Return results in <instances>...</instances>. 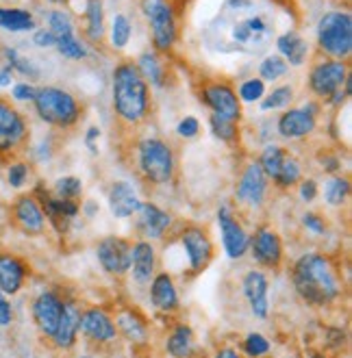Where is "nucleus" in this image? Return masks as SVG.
Here are the masks:
<instances>
[{
	"instance_id": "1",
	"label": "nucleus",
	"mask_w": 352,
	"mask_h": 358,
	"mask_svg": "<svg viewBox=\"0 0 352 358\" xmlns=\"http://www.w3.org/2000/svg\"><path fill=\"white\" fill-rule=\"evenodd\" d=\"M289 278H292L296 296L311 308L335 306L346 296L342 267L324 252L300 255L289 269Z\"/></svg>"
},
{
	"instance_id": "2",
	"label": "nucleus",
	"mask_w": 352,
	"mask_h": 358,
	"mask_svg": "<svg viewBox=\"0 0 352 358\" xmlns=\"http://www.w3.org/2000/svg\"><path fill=\"white\" fill-rule=\"evenodd\" d=\"M111 102L118 120L127 126H137L150 113V85L133 61H122L111 76Z\"/></svg>"
},
{
	"instance_id": "3",
	"label": "nucleus",
	"mask_w": 352,
	"mask_h": 358,
	"mask_svg": "<svg viewBox=\"0 0 352 358\" xmlns=\"http://www.w3.org/2000/svg\"><path fill=\"white\" fill-rule=\"evenodd\" d=\"M135 165L146 182L168 185L176 174L174 148L161 137H146L135 145Z\"/></svg>"
},
{
	"instance_id": "4",
	"label": "nucleus",
	"mask_w": 352,
	"mask_h": 358,
	"mask_svg": "<svg viewBox=\"0 0 352 358\" xmlns=\"http://www.w3.org/2000/svg\"><path fill=\"white\" fill-rule=\"evenodd\" d=\"M35 113L39 115L41 122H46L48 126L55 129H72L83 117V104L76 100L74 94L68 90H61L55 85L39 87L33 98Z\"/></svg>"
},
{
	"instance_id": "5",
	"label": "nucleus",
	"mask_w": 352,
	"mask_h": 358,
	"mask_svg": "<svg viewBox=\"0 0 352 358\" xmlns=\"http://www.w3.org/2000/svg\"><path fill=\"white\" fill-rule=\"evenodd\" d=\"M318 48L335 61L352 55V15L350 11H328L318 22Z\"/></svg>"
},
{
	"instance_id": "6",
	"label": "nucleus",
	"mask_w": 352,
	"mask_h": 358,
	"mask_svg": "<svg viewBox=\"0 0 352 358\" xmlns=\"http://www.w3.org/2000/svg\"><path fill=\"white\" fill-rule=\"evenodd\" d=\"M141 11L150 27L157 52H170L178 41V24L170 0H141Z\"/></svg>"
},
{
	"instance_id": "7",
	"label": "nucleus",
	"mask_w": 352,
	"mask_h": 358,
	"mask_svg": "<svg viewBox=\"0 0 352 358\" xmlns=\"http://www.w3.org/2000/svg\"><path fill=\"white\" fill-rule=\"evenodd\" d=\"M178 243L188 257V278L202 273L216 259V245L209 230L200 224H185L178 233Z\"/></svg>"
},
{
	"instance_id": "8",
	"label": "nucleus",
	"mask_w": 352,
	"mask_h": 358,
	"mask_svg": "<svg viewBox=\"0 0 352 358\" xmlns=\"http://www.w3.org/2000/svg\"><path fill=\"white\" fill-rule=\"evenodd\" d=\"M78 334L83 336V341L90 345H96V348L113 345L120 339L115 324H113V315L100 306L83 308Z\"/></svg>"
},
{
	"instance_id": "9",
	"label": "nucleus",
	"mask_w": 352,
	"mask_h": 358,
	"mask_svg": "<svg viewBox=\"0 0 352 358\" xmlns=\"http://www.w3.org/2000/svg\"><path fill=\"white\" fill-rule=\"evenodd\" d=\"M33 196L41 204V210H44V215H46V224H50L59 235H66L70 230V224L80 213V202L57 198L50 189H46L41 182L33 189Z\"/></svg>"
},
{
	"instance_id": "10",
	"label": "nucleus",
	"mask_w": 352,
	"mask_h": 358,
	"mask_svg": "<svg viewBox=\"0 0 352 358\" xmlns=\"http://www.w3.org/2000/svg\"><path fill=\"white\" fill-rule=\"evenodd\" d=\"M64 302H66V298L55 289L39 291L37 296L33 298V302H31L33 324H35L37 332L44 336L46 341H50L55 336V332H57L61 313H64Z\"/></svg>"
},
{
	"instance_id": "11",
	"label": "nucleus",
	"mask_w": 352,
	"mask_h": 358,
	"mask_svg": "<svg viewBox=\"0 0 352 358\" xmlns=\"http://www.w3.org/2000/svg\"><path fill=\"white\" fill-rule=\"evenodd\" d=\"M350 76L348 61H335V59H322L309 72V90L318 98H330L337 90L346 85Z\"/></svg>"
},
{
	"instance_id": "12",
	"label": "nucleus",
	"mask_w": 352,
	"mask_h": 358,
	"mask_svg": "<svg viewBox=\"0 0 352 358\" xmlns=\"http://www.w3.org/2000/svg\"><path fill=\"white\" fill-rule=\"evenodd\" d=\"M216 217H218L222 248L226 252V257L233 261L244 259L248 255V250H251V235H248L244 224L235 217V210L229 204H222Z\"/></svg>"
},
{
	"instance_id": "13",
	"label": "nucleus",
	"mask_w": 352,
	"mask_h": 358,
	"mask_svg": "<svg viewBox=\"0 0 352 358\" xmlns=\"http://www.w3.org/2000/svg\"><path fill=\"white\" fill-rule=\"evenodd\" d=\"M131 252H133V241L118 235L102 237L96 243V259L100 267L113 278H122L131 271Z\"/></svg>"
},
{
	"instance_id": "14",
	"label": "nucleus",
	"mask_w": 352,
	"mask_h": 358,
	"mask_svg": "<svg viewBox=\"0 0 352 358\" xmlns=\"http://www.w3.org/2000/svg\"><path fill=\"white\" fill-rule=\"evenodd\" d=\"M29 139L27 117L11 102L0 98V155H13L24 148Z\"/></svg>"
},
{
	"instance_id": "15",
	"label": "nucleus",
	"mask_w": 352,
	"mask_h": 358,
	"mask_svg": "<svg viewBox=\"0 0 352 358\" xmlns=\"http://www.w3.org/2000/svg\"><path fill=\"white\" fill-rule=\"evenodd\" d=\"M255 263L265 269H279L285 259V248L279 230L270 224H261L251 235V250Z\"/></svg>"
},
{
	"instance_id": "16",
	"label": "nucleus",
	"mask_w": 352,
	"mask_h": 358,
	"mask_svg": "<svg viewBox=\"0 0 352 358\" xmlns=\"http://www.w3.org/2000/svg\"><path fill=\"white\" fill-rule=\"evenodd\" d=\"M9 217H11V224L22 235L39 237V235H44V230H46V215L33 194H20L11 202Z\"/></svg>"
},
{
	"instance_id": "17",
	"label": "nucleus",
	"mask_w": 352,
	"mask_h": 358,
	"mask_svg": "<svg viewBox=\"0 0 352 358\" xmlns=\"http://www.w3.org/2000/svg\"><path fill=\"white\" fill-rule=\"evenodd\" d=\"M267 187H270V180L263 174L261 165L257 161H251L241 170L239 180L235 185V200L246 208H261L265 204Z\"/></svg>"
},
{
	"instance_id": "18",
	"label": "nucleus",
	"mask_w": 352,
	"mask_h": 358,
	"mask_svg": "<svg viewBox=\"0 0 352 358\" xmlns=\"http://www.w3.org/2000/svg\"><path fill=\"white\" fill-rule=\"evenodd\" d=\"M200 98L206 107L213 111L211 115L231 120V122L241 120V100L237 98V92L229 85V83H222V80L206 83L200 92Z\"/></svg>"
},
{
	"instance_id": "19",
	"label": "nucleus",
	"mask_w": 352,
	"mask_h": 358,
	"mask_svg": "<svg viewBox=\"0 0 352 358\" xmlns=\"http://www.w3.org/2000/svg\"><path fill=\"white\" fill-rule=\"evenodd\" d=\"M241 293L251 313L259 322L270 315V278L263 269H248L241 276Z\"/></svg>"
},
{
	"instance_id": "20",
	"label": "nucleus",
	"mask_w": 352,
	"mask_h": 358,
	"mask_svg": "<svg viewBox=\"0 0 352 358\" xmlns=\"http://www.w3.org/2000/svg\"><path fill=\"white\" fill-rule=\"evenodd\" d=\"M172 228V215L155 202H141L135 210V230L141 239L161 241Z\"/></svg>"
},
{
	"instance_id": "21",
	"label": "nucleus",
	"mask_w": 352,
	"mask_h": 358,
	"mask_svg": "<svg viewBox=\"0 0 352 358\" xmlns=\"http://www.w3.org/2000/svg\"><path fill=\"white\" fill-rule=\"evenodd\" d=\"M318 111L320 107L314 102L298 109H289L279 117V135L283 139H304L318 129Z\"/></svg>"
},
{
	"instance_id": "22",
	"label": "nucleus",
	"mask_w": 352,
	"mask_h": 358,
	"mask_svg": "<svg viewBox=\"0 0 352 358\" xmlns=\"http://www.w3.org/2000/svg\"><path fill=\"white\" fill-rule=\"evenodd\" d=\"M80 315L83 306L74 298H66L64 302V313H61V320L57 326L55 336L48 341L55 350L59 352H70L76 341H78V328H80Z\"/></svg>"
},
{
	"instance_id": "23",
	"label": "nucleus",
	"mask_w": 352,
	"mask_h": 358,
	"mask_svg": "<svg viewBox=\"0 0 352 358\" xmlns=\"http://www.w3.org/2000/svg\"><path fill=\"white\" fill-rule=\"evenodd\" d=\"M115 330H118V336L124 339L127 343H131L133 348H143L148 345L150 341V326H148V320L143 317L141 313H137L135 308L127 306V308H120L115 313Z\"/></svg>"
},
{
	"instance_id": "24",
	"label": "nucleus",
	"mask_w": 352,
	"mask_h": 358,
	"mask_svg": "<svg viewBox=\"0 0 352 358\" xmlns=\"http://www.w3.org/2000/svg\"><path fill=\"white\" fill-rule=\"evenodd\" d=\"M131 276L137 287H146L157 273V248L153 241L139 239L133 243L131 252Z\"/></svg>"
},
{
	"instance_id": "25",
	"label": "nucleus",
	"mask_w": 352,
	"mask_h": 358,
	"mask_svg": "<svg viewBox=\"0 0 352 358\" xmlns=\"http://www.w3.org/2000/svg\"><path fill=\"white\" fill-rule=\"evenodd\" d=\"M148 296H150L153 306L163 315H174L181 308L178 289H176V282L170 271L155 273V278L150 280Z\"/></svg>"
},
{
	"instance_id": "26",
	"label": "nucleus",
	"mask_w": 352,
	"mask_h": 358,
	"mask_svg": "<svg viewBox=\"0 0 352 358\" xmlns=\"http://www.w3.org/2000/svg\"><path fill=\"white\" fill-rule=\"evenodd\" d=\"M29 271V265L20 257L11 255V252H0V291L5 296H15L22 291Z\"/></svg>"
},
{
	"instance_id": "27",
	"label": "nucleus",
	"mask_w": 352,
	"mask_h": 358,
	"mask_svg": "<svg viewBox=\"0 0 352 358\" xmlns=\"http://www.w3.org/2000/svg\"><path fill=\"white\" fill-rule=\"evenodd\" d=\"M107 200H109L111 215L118 220L133 217L135 210L141 204V200L137 196V189L129 180H113L107 192Z\"/></svg>"
},
{
	"instance_id": "28",
	"label": "nucleus",
	"mask_w": 352,
	"mask_h": 358,
	"mask_svg": "<svg viewBox=\"0 0 352 358\" xmlns=\"http://www.w3.org/2000/svg\"><path fill=\"white\" fill-rule=\"evenodd\" d=\"M165 352L170 358H194L196 354V334L190 324L176 322L168 336H165Z\"/></svg>"
},
{
	"instance_id": "29",
	"label": "nucleus",
	"mask_w": 352,
	"mask_h": 358,
	"mask_svg": "<svg viewBox=\"0 0 352 358\" xmlns=\"http://www.w3.org/2000/svg\"><path fill=\"white\" fill-rule=\"evenodd\" d=\"M276 48H279V55L287 61V66H304L307 63V57H309V44L304 41L302 35H298L296 31H289V33H283L279 39H276Z\"/></svg>"
},
{
	"instance_id": "30",
	"label": "nucleus",
	"mask_w": 352,
	"mask_h": 358,
	"mask_svg": "<svg viewBox=\"0 0 352 358\" xmlns=\"http://www.w3.org/2000/svg\"><path fill=\"white\" fill-rule=\"evenodd\" d=\"M135 66H137L139 74L146 78L148 85H155L159 90L168 87V72H165L163 63H161V57L157 52H150V50L141 52Z\"/></svg>"
},
{
	"instance_id": "31",
	"label": "nucleus",
	"mask_w": 352,
	"mask_h": 358,
	"mask_svg": "<svg viewBox=\"0 0 352 358\" xmlns=\"http://www.w3.org/2000/svg\"><path fill=\"white\" fill-rule=\"evenodd\" d=\"M85 37L92 41V44H100L102 37H105V5L102 0H87L85 3Z\"/></svg>"
},
{
	"instance_id": "32",
	"label": "nucleus",
	"mask_w": 352,
	"mask_h": 358,
	"mask_svg": "<svg viewBox=\"0 0 352 358\" xmlns=\"http://www.w3.org/2000/svg\"><path fill=\"white\" fill-rule=\"evenodd\" d=\"M0 29L9 33H27L35 31V17L27 9H9L0 7Z\"/></svg>"
},
{
	"instance_id": "33",
	"label": "nucleus",
	"mask_w": 352,
	"mask_h": 358,
	"mask_svg": "<svg viewBox=\"0 0 352 358\" xmlns=\"http://www.w3.org/2000/svg\"><path fill=\"white\" fill-rule=\"evenodd\" d=\"M133 35V24L127 13H115L111 20V29H109V41L113 50H124L129 46Z\"/></svg>"
},
{
	"instance_id": "34",
	"label": "nucleus",
	"mask_w": 352,
	"mask_h": 358,
	"mask_svg": "<svg viewBox=\"0 0 352 358\" xmlns=\"http://www.w3.org/2000/svg\"><path fill=\"white\" fill-rule=\"evenodd\" d=\"M350 198V180L346 176H333L324 185V200L328 206H344Z\"/></svg>"
},
{
	"instance_id": "35",
	"label": "nucleus",
	"mask_w": 352,
	"mask_h": 358,
	"mask_svg": "<svg viewBox=\"0 0 352 358\" xmlns=\"http://www.w3.org/2000/svg\"><path fill=\"white\" fill-rule=\"evenodd\" d=\"M239 350H241V354L246 358H267L272 352V343H270V339H267L265 334L253 330V332H248L244 336Z\"/></svg>"
},
{
	"instance_id": "36",
	"label": "nucleus",
	"mask_w": 352,
	"mask_h": 358,
	"mask_svg": "<svg viewBox=\"0 0 352 358\" xmlns=\"http://www.w3.org/2000/svg\"><path fill=\"white\" fill-rule=\"evenodd\" d=\"M48 31L55 35V39H64V37L76 35L72 15L68 11H64V9H52L48 13Z\"/></svg>"
},
{
	"instance_id": "37",
	"label": "nucleus",
	"mask_w": 352,
	"mask_h": 358,
	"mask_svg": "<svg viewBox=\"0 0 352 358\" xmlns=\"http://www.w3.org/2000/svg\"><path fill=\"white\" fill-rule=\"evenodd\" d=\"M50 192L57 198L78 202L80 196H83V180L78 176H61V178H57V182H55V187L50 189Z\"/></svg>"
},
{
	"instance_id": "38",
	"label": "nucleus",
	"mask_w": 352,
	"mask_h": 358,
	"mask_svg": "<svg viewBox=\"0 0 352 358\" xmlns=\"http://www.w3.org/2000/svg\"><path fill=\"white\" fill-rule=\"evenodd\" d=\"M287 72H289V66H287V61L281 55H270V57H265L259 63V76H261L263 83L265 80H279Z\"/></svg>"
},
{
	"instance_id": "39",
	"label": "nucleus",
	"mask_w": 352,
	"mask_h": 358,
	"mask_svg": "<svg viewBox=\"0 0 352 358\" xmlns=\"http://www.w3.org/2000/svg\"><path fill=\"white\" fill-rule=\"evenodd\" d=\"M292 100H294V87L283 85V87H276L272 94H265L259 102H261V111H276V109L289 107Z\"/></svg>"
},
{
	"instance_id": "40",
	"label": "nucleus",
	"mask_w": 352,
	"mask_h": 358,
	"mask_svg": "<svg viewBox=\"0 0 352 358\" xmlns=\"http://www.w3.org/2000/svg\"><path fill=\"white\" fill-rule=\"evenodd\" d=\"M209 124H211L213 135L220 141H224V143H237V139H239V122H231V120L211 115L209 117Z\"/></svg>"
},
{
	"instance_id": "41",
	"label": "nucleus",
	"mask_w": 352,
	"mask_h": 358,
	"mask_svg": "<svg viewBox=\"0 0 352 358\" xmlns=\"http://www.w3.org/2000/svg\"><path fill=\"white\" fill-rule=\"evenodd\" d=\"M55 48L59 50L61 57H66L70 61H80L87 57V48L85 44L76 37V35H70V37H64V39H57Z\"/></svg>"
},
{
	"instance_id": "42",
	"label": "nucleus",
	"mask_w": 352,
	"mask_h": 358,
	"mask_svg": "<svg viewBox=\"0 0 352 358\" xmlns=\"http://www.w3.org/2000/svg\"><path fill=\"white\" fill-rule=\"evenodd\" d=\"M265 96V83L261 78H248L244 80L239 90H237V98L241 102H259Z\"/></svg>"
},
{
	"instance_id": "43",
	"label": "nucleus",
	"mask_w": 352,
	"mask_h": 358,
	"mask_svg": "<svg viewBox=\"0 0 352 358\" xmlns=\"http://www.w3.org/2000/svg\"><path fill=\"white\" fill-rule=\"evenodd\" d=\"M5 57L9 61V68L13 72H20L22 76H31V78H39V70L33 66V63L27 59V57H20L17 50L13 48H5Z\"/></svg>"
},
{
	"instance_id": "44",
	"label": "nucleus",
	"mask_w": 352,
	"mask_h": 358,
	"mask_svg": "<svg viewBox=\"0 0 352 358\" xmlns=\"http://www.w3.org/2000/svg\"><path fill=\"white\" fill-rule=\"evenodd\" d=\"M300 224H302V228L307 230V233H311L316 237L328 235V222L320 213H316V210H307V213H302Z\"/></svg>"
},
{
	"instance_id": "45",
	"label": "nucleus",
	"mask_w": 352,
	"mask_h": 358,
	"mask_svg": "<svg viewBox=\"0 0 352 358\" xmlns=\"http://www.w3.org/2000/svg\"><path fill=\"white\" fill-rule=\"evenodd\" d=\"M29 176H31V167L24 161H13L7 167V182L13 189H22L29 182Z\"/></svg>"
},
{
	"instance_id": "46",
	"label": "nucleus",
	"mask_w": 352,
	"mask_h": 358,
	"mask_svg": "<svg viewBox=\"0 0 352 358\" xmlns=\"http://www.w3.org/2000/svg\"><path fill=\"white\" fill-rule=\"evenodd\" d=\"M176 133H178V137H183V139H194V137L200 133V122H198V117H194V115L183 117V120L176 124Z\"/></svg>"
},
{
	"instance_id": "47",
	"label": "nucleus",
	"mask_w": 352,
	"mask_h": 358,
	"mask_svg": "<svg viewBox=\"0 0 352 358\" xmlns=\"http://www.w3.org/2000/svg\"><path fill=\"white\" fill-rule=\"evenodd\" d=\"M298 192H300V200L309 204V202H314V200L318 198V194H320V185H318L316 178H302V180L298 182Z\"/></svg>"
},
{
	"instance_id": "48",
	"label": "nucleus",
	"mask_w": 352,
	"mask_h": 358,
	"mask_svg": "<svg viewBox=\"0 0 352 358\" xmlns=\"http://www.w3.org/2000/svg\"><path fill=\"white\" fill-rule=\"evenodd\" d=\"M13 320H15L13 304L9 302V296H5V293L0 291V328H9Z\"/></svg>"
},
{
	"instance_id": "49",
	"label": "nucleus",
	"mask_w": 352,
	"mask_h": 358,
	"mask_svg": "<svg viewBox=\"0 0 352 358\" xmlns=\"http://www.w3.org/2000/svg\"><path fill=\"white\" fill-rule=\"evenodd\" d=\"M35 92H37V87L29 85V83H17V85H13V90H11V96L20 102H33Z\"/></svg>"
},
{
	"instance_id": "50",
	"label": "nucleus",
	"mask_w": 352,
	"mask_h": 358,
	"mask_svg": "<svg viewBox=\"0 0 352 358\" xmlns=\"http://www.w3.org/2000/svg\"><path fill=\"white\" fill-rule=\"evenodd\" d=\"M33 44H35L37 48H55L57 39H55V35H52L48 29H37V31L33 33Z\"/></svg>"
},
{
	"instance_id": "51",
	"label": "nucleus",
	"mask_w": 352,
	"mask_h": 358,
	"mask_svg": "<svg viewBox=\"0 0 352 358\" xmlns=\"http://www.w3.org/2000/svg\"><path fill=\"white\" fill-rule=\"evenodd\" d=\"M233 39L237 41V44H246V41L253 39V33H251V29L246 27V22H237L233 27Z\"/></svg>"
},
{
	"instance_id": "52",
	"label": "nucleus",
	"mask_w": 352,
	"mask_h": 358,
	"mask_svg": "<svg viewBox=\"0 0 352 358\" xmlns=\"http://www.w3.org/2000/svg\"><path fill=\"white\" fill-rule=\"evenodd\" d=\"M213 358H246V356H244L241 350L235 348V345H220V348L213 352Z\"/></svg>"
},
{
	"instance_id": "53",
	"label": "nucleus",
	"mask_w": 352,
	"mask_h": 358,
	"mask_svg": "<svg viewBox=\"0 0 352 358\" xmlns=\"http://www.w3.org/2000/svg\"><path fill=\"white\" fill-rule=\"evenodd\" d=\"M244 22H246L248 29H251L253 35H259V33H265V31H267V24H265V20H263L261 15L248 17V20H244Z\"/></svg>"
},
{
	"instance_id": "54",
	"label": "nucleus",
	"mask_w": 352,
	"mask_h": 358,
	"mask_svg": "<svg viewBox=\"0 0 352 358\" xmlns=\"http://www.w3.org/2000/svg\"><path fill=\"white\" fill-rule=\"evenodd\" d=\"M98 137H100V129H98V126H90L87 133H85V143H87V148H90L92 152H96L94 143H96Z\"/></svg>"
},
{
	"instance_id": "55",
	"label": "nucleus",
	"mask_w": 352,
	"mask_h": 358,
	"mask_svg": "<svg viewBox=\"0 0 352 358\" xmlns=\"http://www.w3.org/2000/svg\"><path fill=\"white\" fill-rule=\"evenodd\" d=\"M324 163H322V170L324 172H339V167H342V161L337 159V157H326V159H322Z\"/></svg>"
},
{
	"instance_id": "56",
	"label": "nucleus",
	"mask_w": 352,
	"mask_h": 358,
	"mask_svg": "<svg viewBox=\"0 0 352 358\" xmlns=\"http://www.w3.org/2000/svg\"><path fill=\"white\" fill-rule=\"evenodd\" d=\"M13 80V70L9 66H5L3 70H0V87H9Z\"/></svg>"
},
{
	"instance_id": "57",
	"label": "nucleus",
	"mask_w": 352,
	"mask_h": 358,
	"mask_svg": "<svg viewBox=\"0 0 352 358\" xmlns=\"http://www.w3.org/2000/svg\"><path fill=\"white\" fill-rule=\"evenodd\" d=\"M80 210H83V213H85L87 217H96V215H98V204L92 202V200H87V202H83V204H80Z\"/></svg>"
},
{
	"instance_id": "58",
	"label": "nucleus",
	"mask_w": 352,
	"mask_h": 358,
	"mask_svg": "<svg viewBox=\"0 0 352 358\" xmlns=\"http://www.w3.org/2000/svg\"><path fill=\"white\" fill-rule=\"evenodd\" d=\"M229 7H233V9H246V7H251V0H229Z\"/></svg>"
},
{
	"instance_id": "59",
	"label": "nucleus",
	"mask_w": 352,
	"mask_h": 358,
	"mask_svg": "<svg viewBox=\"0 0 352 358\" xmlns=\"http://www.w3.org/2000/svg\"><path fill=\"white\" fill-rule=\"evenodd\" d=\"M309 358H330V356L324 354V352H311V354H309Z\"/></svg>"
},
{
	"instance_id": "60",
	"label": "nucleus",
	"mask_w": 352,
	"mask_h": 358,
	"mask_svg": "<svg viewBox=\"0 0 352 358\" xmlns=\"http://www.w3.org/2000/svg\"><path fill=\"white\" fill-rule=\"evenodd\" d=\"M72 358H102V356H92V354H78V356H72Z\"/></svg>"
},
{
	"instance_id": "61",
	"label": "nucleus",
	"mask_w": 352,
	"mask_h": 358,
	"mask_svg": "<svg viewBox=\"0 0 352 358\" xmlns=\"http://www.w3.org/2000/svg\"><path fill=\"white\" fill-rule=\"evenodd\" d=\"M50 3H68V0H50Z\"/></svg>"
},
{
	"instance_id": "62",
	"label": "nucleus",
	"mask_w": 352,
	"mask_h": 358,
	"mask_svg": "<svg viewBox=\"0 0 352 358\" xmlns=\"http://www.w3.org/2000/svg\"><path fill=\"white\" fill-rule=\"evenodd\" d=\"M287 358H298V356H287Z\"/></svg>"
},
{
	"instance_id": "63",
	"label": "nucleus",
	"mask_w": 352,
	"mask_h": 358,
	"mask_svg": "<svg viewBox=\"0 0 352 358\" xmlns=\"http://www.w3.org/2000/svg\"><path fill=\"white\" fill-rule=\"evenodd\" d=\"M139 358H146V356H139Z\"/></svg>"
}]
</instances>
